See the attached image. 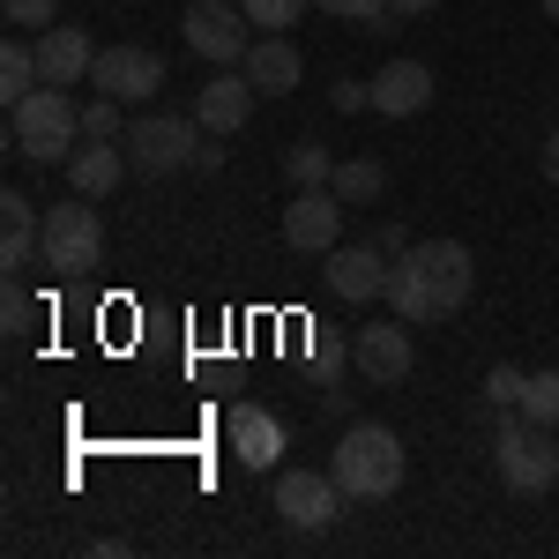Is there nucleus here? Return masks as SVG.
<instances>
[{
  "label": "nucleus",
  "mask_w": 559,
  "mask_h": 559,
  "mask_svg": "<svg viewBox=\"0 0 559 559\" xmlns=\"http://www.w3.org/2000/svg\"><path fill=\"white\" fill-rule=\"evenodd\" d=\"M477 284V261L463 239H418V247H403V254L388 261V313L395 321H448V313H463Z\"/></svg>",
  "instance_id": "1"
},
{
  "label": "nucleus",
  "mask_w": 559,
  "mask_h": 559,
  "mask_svg": "<svg viewBox=\"0 0 559 559\" xmlns=\"http://www.w3.org/2000/svg\"><path fill=\"white\" fill-rule=\"evenodd\" d=\"M8 134H15V150H23L31 165H68V157L90 142L83 105H75L60 83H38L23 105H8Z\"/></svg>",
  "instance_id": "2"
},
{
  "label": "nucleus",
  "mask_w": 559,
  "mask_h": 559,
  "mask_svg": "<svg viewBox=\"0 0 559 559\" xmlns=\"http://www.w3.org/2000/svg\"><path fill=\"white\" fill-rule=\"evenodd\" d=\"M329 477L344 485V500H388V492H403V440L388 426H373V418H358L336 440Z\"/></svg>",
  "instance_id": "3"
},
{
  "label": "nucleus",
  "mask_w": 559,
  "mask_h": 559,
  "mask_svg": "<svg viewBox=\"0 0 559 559\" xmlns=\"http://www.w3.org/2000/svg\"><path fill=\"white\" fill-rule=\"evenodd\" d=\"M492 471H500V485L522 492V500L552 492V485H559V440H552V426H530V418L515 411V418L500 426V440H492Z\"/></svg>",
  "instance_id": "4"
},
{
  "label": "nucleus",
  "mask_w": 559,
  "mask_h": 559,
  "mask_svg": "<svg viewBox=\"0 0 559 559\" xmlns=\"http://www.w3.org/2000/svg\"><path fill=\"white\" fill-rule=\"evenodd\" d=\"M128 165L142 179H165V173H194V150H202V120L194 112H142L128 134Z\"/></svg>",
  "instance_id": "5"
},
{
  "label": "nucleus",
  "mask_w": 559,
  "mask_h": 559,
  "mask_svg": "<svg viewBox=\"0 0 559 559\" xmlns=\"http://www.w3.org/2000/svg\"><path fill=\"white\" fill-rule=\"evenodd\" d=\"M179 38L194 60H210V68H247V52H254V23H247V8H224V0H194L187 15H179Z\"/></svg>",
  "instance_id": "6"
},
{
  "label": "nucleus",
  "mask_w": 559,
  "mask_h": 559,
  "mask_svg": "<svg viewBox=\"0 0 559 559\" xmlns=\"http://www.w3.org/2000/svg\"><path fill=\"white\" fill-rule=\"evenodd\" d=\"M38 261H52L60 276H83V269H97V261H105V224H97V210H90V194L52 202V210H45Z\"/></svg>",
  "instance_id": "7"
},
{
  "label": "nucleus",
  "mask_w": 559,
  "mask_h": 559,
  "mask_svg": "<svg viewBox=\"0 0 559 559\" xmlns=\"http://www.w3.org/2000/svg\"><path fill=\"white\" fill-rule=\"evenodd\" d=\"M90 83L105 90V97H120V105H150L165 90V60L150 45H105L97 68H90Z\"/></svg>",
  "instance_id": "8"
},
{
  "label": "nucleus",
  "mask_w": 559,
  "mask_h": 559,
  "mask_svg": "<svg viewBox=\"0 0 559 559\" xmlns=\"http://www.w3.org/2000/svg\"><path fill=\"white\" fill-rule=\"evenodd\" d=\"M284 247H299V254L344 247V202H336L329 187H299V194L284 202Z\"/></svg>",
  "instance_id": "9"
},
{
  "label": "nucleus",
  "mask_w": 559,
  "mask_h": 559,
  "mask_svg": "<svg viewBox=\"0 0 559 559\" xmlns=\"http://www.w3.org/2000/svg\"><path fill=\"white\" fill-rule=\"evenodd\" d=\"M350 358H358L366 381L403 388V381H411V366H418V350H411V321H366L358 344H350Z\"/></svg>",
  "instance_id": "10"
},
{
  "label": "nucleus",
  "mask_w": 559,
  "mask_h": 559,
  "mask_svg": "<svg viewBox=\"0 0 559 559\" xmlns=\"http://www.w3.org/2000/svg\"><path fill=\"white\" fill-rule=\"evenodd\" d=\"M336 508H344V485L321 471H284V485H276V515H284V530H329L336 522Z\"/></svg>",
  "instance_id": "11"
},
{
  "label": "nucleus",
  "mask_w": 559,
  "mask_h": 559,
  "mask_svg": "<svg viewBox=\"0 0 559 559\" xmlns=\"http://www.w3.org/2000/svg\"><path fill=\"white\" fill-rule=\"evenodd\" d=\"M321 276H329V292H336L344 306L381 299V292H388V254H381V239H366V247H329V254H321Z\"/></svg>",
  "instance_id": "12"
},
{
  "label": "nucleus",
  "mask_w": 559,
  "mask_h": 559,
  "mask_svg": "<svg viewBox=\"0 0 559 559\" xmlns=\"http://www.w3.org/2000/svg\"><path fill=\"white\" fill-rule=\"evenodd\" d=\"M261 90L247 83V68H216L210 83L194 90V120H202V134H239L247 128V112H254Z\"/></svg>",
  "instance_id": "13"
},
{
  "label": "nucleus",
  "mask_w": 559,
  "mask_h": 559,
  "mask_svg": "<svg viewBox=\"0 0 559 559\" xmlns=\"http://www.w3.org/2000/svg\"><path fill=\"white\" fill-rule=\"evenodd\" d=\"M224 440H231V455H239L247 471H276V455H284V426H276L261 403H231Z\"/></svg>",
  "instance_id": "14"
},
{
  "label": "nucleus",
  "mask_w": 559,
  "mask_h": 559,
  "mask_svg": "<svg viewBox=\"0 0 559 559\" xmlns=\"http://www.w3.org/2000/svg\"><path fill=\"white\" fill-rule=\"evenodd\" d=\"M432 105V68L426 60H388L381 75H373V112L381 120H411V112H426Z\"/></svg>",
  "instance_id": "15"
},
{
  "label": "nucleus",
  "mask_w": 559,
  "mask_h": 559,
  "mask_svg": "<svg viewBox=\"0 0 559 559\" xmlns=\"http://www.w3.org/2000/svg\"><path fill=\"white\" fill-rule=\"evenodd\" d=\"M60 173H68V187H75V194H90V202H112V187H120L134 165H128V142H83V150H75Z\"/></svg>",
  "instance_id": "16"
},
{
  "label": "nucleus",
  "mask_w": 559,
  "mask_h": 559,
  "mask_svg": "<svg viewBox=\"0 0 559 559\" xmlns=\"http://www.w3.org/2000/svg\"><path fill=\"white\" fill-rule=\"evenodd\" d=\"M38 68L45 83H90V68H97V45H90V31H75V23H52V31H38Z\"/></svg>",
  "instance_id": "17"
},
{
  "label": "nucleus",
  "mask_w": 559,
  "mask_h": 559,
  "mask_svg": "<svg viewBox=\"0 0 559 559\" xmlns=\"http://www.w3.org/2000/svg\"><path fill=\"white\" fill-rule=\"evenodd\" d=\"M38 239H45V216L31 210V194H0V269L8 276H23L31 261H38Z\"/></svg>",
  "instance_id": "18"
},
{
  "label": "nucleus",
  "mask_w": 559,
  "mask_h": 559,
  "mask_svg": "<svg viewBox=\"0 0 559 559\" xmlns=\"http://www.w3.org/2000/svg\"><path fill=\"white\" fill-rule=\"evenodd\" d=\"M306 75L299 45H292V31H276V38H254V52H247V83L261 90V97H292Z\"/></svg>",
  "instance_id": "19"
},
{
  "label": "nucleus",
  "mask_w": 559,
  "mask_h": 559,
  "mask_svg": "<svg viewBox=\"0 0 559 559\" xmlns=\"http://www.w3.org/2000/svg\"><path fill=\"white\" fill-rule=\"evenodd\" d=\"M38 83H45V68H38V38L8 31V45H0V105H23V97H31Z\"/></svg>",
  "instance_id": "20"
},
{
  "label": "nucleus",
  "mask_w": 559,
  "mask_h": 559,
  "mask_svg": "<svg viewBox=\"0 0 559 559\" xmlns=\"http://www.w3.org/2000/svg\"><path fill=\"white\" fill-rule=\"evenodd\" d=\"M329 194H336L344 210H366V202H381V194H388V165H381V157H344L336 179H329Z\"/></svg>",
  "instance_id": "21"
},
{
  "label": "nucleus",
  "mask_w": 559,
  "mask_h": 559,
  "mask_svg": "<svg viewBox=\"0 0 559 559\" xmlns=\"http://www.w3.org/2000/svg\"><path fill=\"white\" fill-rule=\"evenodd\" d=\"M522 418H530V426H559V366L530 373V388H522Z\"/></svg>",
  "instance_id": "22"
},
{
  "label": "nucleus",
  "mask_w": 559,
  "mask_h": 559,
  "mask_svg": "<svg viewBox=\"0 0 559 559\" xmlns=\"http://www.w3.org/2000/svg\"><path fill=\"white\" fill-rule=\"evenodd\" d=\"M38 313H45V306L23 292V276H8V299H0V329H8V344H23V336L38 329Z\"/></svg>",
  "instance_id": "23"
},
{
  "label": "nucleus",
  "mask_w": 559,
  "mask_h": 559,
  "mask_svg": "<svg viewBox=\"0 0 559 559\" xmlns=\"http://www.w3.org/2000/svg\"><path fill=\"white\" fill-rule=\"evenodd\" d=\"M284 173H292V187H329V179H336V157H329L321 142H299V150L284 157Z\"/></svg>",
  "instance_id": "24"
},
{
  "label": "nucleus",
  "mask_w": 559,
  "mask_h": 559,
  "mask_svg": "<svg viewBox=\"0 0 559 559\" xmlns=\"http://www.w3.org/2000/svg\"><path fill=\"white\" fill-rule=\"evenodd\" d=\"M239 8H247V23H254L261 38H276V31H292V23H299L313 0H239Z\"/></svg>",
  "instance_id": "25"
},
{
  "label": "nucleus",
  "mask_w": 559,
  "mask_h": 559,
  "mask_svg": "<svg viewBox=\"0 0 559 559\" xmlns=\"http://www.w3.org/2000/svg\"><path fill=\"white\" fill-rule=\"evenodd\" d=\"M83 134H90V142H120V134H128V120H120V97H105V90H97V97L83 105Z\"/></svg>",
  "instance_id": "26"
},
{
  "label": "nucleus",
  "mask_w": 559,
  "mask_h": 559,
  "mask_svg": "<svg viewBox=\"0 0 559 559\" xmlns=\"http://www.w3.org/2000/svg\"><path fill=\"white\" fill-rule=\"evenodd\" d=\"M0 15H8V31H23V38H38V31H52V15H60V0H0Z\"/></svg>",
  "instance_id": "27"
},
{
  "label": "nucleus",
  "mask_w": 559,
  "mask_h": 559,
  "mask_svg": "<svg viewBox=\"0 0 559 559\" xmlns=\"http://www.w3.org/2000/svg\"><path fill=\"white\" fill-rule=\"evenodd\" d=\"M522 388H530L522 366H492V373H485V403H492V411H522Z\"/></svg>",
  "instance_id": "28"
},
{
  "label": "nucleus",
  "mask_w": 559,
  "mask_h": 559,
  "mask_svg": "<svg viewBox=\"0 0 559 559\" xmlns=\"http://www.w3.org/2000/svg\"><path fill=\"white\" fill-rule=\"evenodd\" d=\"M313 8H321V15H336V23H366V31L388 15V0H313Z\"/></svg>",
  "instance_id": "29"
},
{
  "label": "nucleus",
  "mask_w": 559,
  "mask_h": 559,
  "mask_svg": "<svg viewBox=\"0 0 559 559\" xmlns=\"http://www.w3.org/2000/svg\"><path fill=\"white\" fill-rule=\"evenodd\" d=\"M329 105H336V112H373V83H350V75H336Z\"/></svg>",
  "instance_id": "30"
},
{
  "label": "nucleus",
  "mask_w": 559,
  "mask_h": 559,
  "mask_svg": "<svg viewBox=\"0 0 559 559\" xmlns=\"http://www.w3.org/2000/svg\"><path fill=\"white\" fill-rule=\"evenodd\" d=\"M440 0H388V15H432Z\"/></svg>",
  "instance_id": "31"
},
{
  "label": "nucleus",
  "mask_w": 559,
  "mask_h": 559,
  "mask_svg": "<svg viewBox=\"0 0 559 559\" xmlns=\"http://www.w3.org/2000/svg\"><path fill=\"white\" fill-rule=\"evenodd\" d=\"M545 179H552V187H559V128L545 134Z\"/></svg>",
  "instance_id": "32"
},
{
  "label": "nucleus",
  "mask_w": 559,
  "mask_h": 559,
  "mask_svg": "<svg viewBox=\"0 0 559 559\" xmlns=\"http://www.w3.org/2000/svg\"><path fill=\"white\" fill-rule=\"evenodd\" d=\"M545 15H552V23H559V0H545Z\"/></svg>",
  "instance_id": "33"
}]
</instances>
